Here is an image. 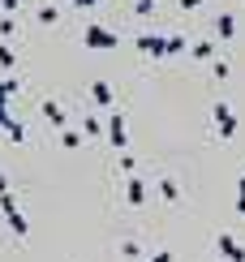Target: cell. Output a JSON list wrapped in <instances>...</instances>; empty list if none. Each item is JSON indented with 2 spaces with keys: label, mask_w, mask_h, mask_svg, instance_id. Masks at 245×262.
Wrapping results in <instances>:
<instances>
[{
  "label": "cell",
  "mask_w": 245,
  "mask_h": 262,
  "mask_svg": "<svg viewBox=\"0 0 245 262\" xmlns=\"http://www.w3.org/2000/svg\"><path fill=\"white\" fill-rule=\"evenodd\" d=\"M0 211H5V220H9V228H13V236H26V232H30V224H26V215L17 211L13 193H0Z\"/></svg>",
  "instance_id": "obj_1"
},
{
  "label": "cell",
  "mask_w": 245,
  "mask_h": 262,
  "mask_svg": "<svg viewBox=\"0 0 245 262\" xmlns=\"http://www.w3.org/2000/svg\"><path fill=\"white\" fill-rule=\"evenodd\" d=\"M108 142H112L116 150H125L129 146V125H125V112H108Z\"/></svg>",
  "instance_id": "obj_2"
},
{
  "label": "cell",
  "mask_w": 245,
  "mask_h": 262,
  "mask_svg": "<svg viewBox=\"0 0 245 262\" xmlns=\"http://www.w3.org/2000/svg\"><path fill=\"white\" fill-rule=\"evenodd\" d=\"M82 39H86V48H99V52H108V48H116V43H120L108 26H95V21L82 30Z\"/></svg>",
  "instance_id": "obj_3"
},
{
  "label": "cell",
  "mask_w": 245,
  "mask_h": 262,
  "mask_svg": "<svg viewBox=\"0 0 245 262\" xmlns=\"http://www.w3.org/2000/svg\"><path fill=\"white\" fill-rule=\"evenodd\" d=\"M211 116H215L219 138H237V116H232V107H228V103H215V107H211Z\"/></svg>",
  "instance_id": "obj_4"
},
{
  "label": "cell",
  "mask_w": 245,
  "mask_h": 262,
  "mask_svg": "<svg viewBox=\"0 0 245 262\" xmlns=\"http://www.w3.org/2000/svg\"><path fill=\"white\" fill-rule=\"evenodd\" d=\"M91 103H95V107H104V112H112V103H116L112 86H108V82H91Z\"/></svg>",
  "instance_id": "obj_5"
},
{
  "label": "cell",
  "mask_w": 245,
  "mask_h": 262,
  "mask_svg": "<svg viewBox=\"0 0 245 262\" xmlns=\"http://www.w3.org/2000/svg\"><path fill=\"white\" fill-rule=\"evenodd\" d=\"M125 202H129V206H142V202H147V181H142V177H125Z\"/></svg>",
  "instance_id": "obj_6"
},
{
  "label": "cell",
  "mask_w": 245,
  "mask_h": 262,
  "mask_svg": "<svg viewBox=\"0 0 245 262\" xmlns=\"http://www.w3.org/2000/svg\"><path fill=\"white\" fill-rule=\"evenodd\" d=\"M215 249H219V258H228V262H245V249L232 241L228 232H224V236H215Z\"/></svg>",
  "instance_id": "obj_7"
},
{
  "label": "cell",
  "mask_w": 245,
  "mask_h": 262,
  "mask_svg": "<svg viewBox=\"0 0 245 262\" xmlns=\"http://www.w3.org/2000/svg\"><path fill=\"white\" fill-rule=\"evenodd\" d=\"M43 116H48V125H56V129H65V121H69L56 99H43Z\"/></svg>",
  "instance_id": "obj_8"
},
{
  "label": "cell",
  "mask_w": 245,
  "mask_h": 262,
  "mask_svg": "<svg viewBox=\"0 0 245 262\" xmlns=\"http://www.w3.org/2000/svg\"><path fill=\"white\" fill-rule=\"evenodd\" d=\"M232 35H237V17H232V13H219V17H215V39L228 43Z\"/></svg>",
  "instance_id": "obj_9"
},
{
  "label": "cell",
  "mask_w": 245,
  "mask_h": 262,
  "mask_svg": "<svg viewBox=\"0 0 245 262\" xmlns=\"http://www.w3.org/2000/svg\"><path fill=\"white\" fill-rule=\"evenodd\" d=\"M159 198H164V202H181V185H176L172 177H164V181H159Z\"/></svg>",
  "instance_id": "obj_10"
},
{
  "label": "cell",
  "mask_w": 245,
  "mask_h": 262,
  "mask_svg": "<svg viewBox=\"0 0 245 262\" xmlns=\"http://www.w3.org/2000/svg\"><path fill=\"white\" fill-rule=\"evenodd\" d=\"M60 146H65V150H77V146H82V134H73V129H60Z\"/></svg>",
  "instance_id": "obj_11"
},
{
  "label": "cell",
  "mask_w": 245,
  "mask_h": 262,
  "mask_svg": "<svg viewBox=\"0 0 245 262\" xmlns=\"http://www.w3.org/2000/svg\"><path fill=\"white\" fill-rule=\"evenodd\" d=\"M194 56H198V60H211V56H215V43H211V39L194 43Z\"/></svg>",
  "instance_id": "obj_12"
},
{
  "label": "cell",
  "mask_w": 245,
  "mask_h": 262,
  "mask_svg": "<svg viewBox=\"0 0 245 262\" xmlns=\"http://www.w3.org/2000/svg\"><path fill=\"white\" fill-rule=\"evenodd\" d=\"M17 91H22V82L17 78H5V82H0V103H5L9 95H17Z\"/></svg>",
  "instance_id": "obj_13"
},
{
  "label": "cell",
  "mask_w": 245,
  "mask_h": 262,
  "mask_svg": "<svg viewBox=\"0 0 245 262\" xmlns=\"http://www.w3.org/2000/svg\"><path fill=\"white\" fill-rule=\"evenodd\" d=\"M5 134H9V142H26V129H22L17 121H9V125H5Z\"/></svg>",
  "instance_id": "obj_14"
},
{
  "label": "cell",
  "mask_w": 245,
  "mask_h": 262,
  "mask_svg": "<svg viewBox=\"0 0 245 262\" xmlns=\"http://www.w3.org/2000/svg\"><path fill=\"white\" fill-rule=\"evenodd\" d=\"M120 258H142V245L138 241H120Z\"/></svg>",
  "instance_id": "obj_15"
},
{
  "label": "cell",
  "mask_w": 245,
  "mask_h": 262,
  "mask_svg": "<svg viewBox=\"0 0 245 262\" xmlns=\"http://www.w3.org/2000/svg\"><path fill=\"white\" fill-rule=\"evenodd\" d=\"M0 64H5V69H13V64H17V56H13V48H9V43H0Z\"/></svg>",
  "instance_id": "obj_16"
},
{
  "label": "cell",
  "mask_w": 245,
  "mask_h": 262,
  "mask_svg": "<svg viewBox=\"0 0 245 262\" xmlns=\"http://www.w3.org/2000/svg\"><path fill=\"white\" fill-rule=\"evenodd\" d=\"M56 17H60V13H56V5H43V9H39V21H43V26H52Z\"/></svg>",
  "instance_id": "obj_17"
},
{
  "label": "cell",
  "mask_w": 245,
  "mask_h": 262,
  "mask_svg": "<svg viewBox=\"0 0 245 262\" xmlns=\"http://www.w3.org/2000/svg\"><path fill=\"white\" fill-rule=\"evenodd\" d=\"M120 172H125V177H133V172H138V159L125 155V150H120Z\"/></svg>",
  "instance_id": "obj_18"
},
{
  "label": "cell",
  "mask_w": 245,
  "mask_h": 262,
  "mask_svg": "<svg viewBox=\"0 0 245 262\" xmlns=\"http://www.w3.org/2000/svg\"><path fill=\"white\" fill-rule=\"evenodd\" d=\"M211 78L224 82V78H228V60H215V64H211Z\"/></svg>",
  "instance_id": "obj_19"
},
{
  "label": "cell",
  "mask_w": 245,
  "mask_h": 262,
  "mask_svg": "<svg viewBox=\"0 0 245 262\" xmlns=\"http://www.w3.org/2000/svg\"><path fill=\"white\" fill-rule=\"evenodd\" d=\"M13 30H17V17H0V35L9 39V35H13Z\"/></svg>",
  "instance_id": "obj_20"
},
{
  "label": "cell",
  "mask_w": 245,
  "mask_h": 262,
  "mask_svg": "<svg viewBox=\"0 0 245 262\" xmlns=\"http://www.w3.org/2000/svg\"><path fill=\"white\" fill-rule=\"evenodd\" d=\"M133 13H138V17H147V13H155V0H138V5H133Z\"/></svg>",
  "instance_id": "obj_21"
},
{
  "label": "cell",
  "mask_w": 245,
  "mask_h": 262,
  "mask_svg": "<svg viewBox=\"0 0 245 262\" xmlns=\"http://www.w3.org/2000/svg\"><path fill=\"white\" fill-rule=\"evenodd\" d=\"M237 215H245V177L237 181Z\"/></svg>",
  "instance_id": "obj_22"
},
{
  "label": "cell",
  "mask_w": 245,
  "mask_h": 262,
  "mask_svg": "<svg viewBox=\"0 0 245 262\" xmlns=\"http://www.w3.org/2000/svg\"><path fill=\"white\" fill-rule=\"evenodd\" d=\"M0 5H5V13H9V17H13L17 9H22V0H0Z\"/></svg>",
  "instance_id": "obj_23"
},
{
  "label": "cell",
  "mask_w": 245,
  "mask_h": 262,
  "mask_svg": "<svg viewBox=\"0 0 245 262\" xmlns=\"http://www.w3.org/2000/svg\"><path fill=\"white\" fill-rule=\"evenodd\" d=\"M181 9H185V13H194V9H202V0H181Z\"/></svg>",
  "instance_id": "obj_24"
},
{
  "label": "cell",
  "mask_w": 245,
  "mask_h": 262,
  "mask_svg": "<svg viewBox=\"0 0 245 262\" xmlns=\"http://www.w3.org/2000/svg\"><path fill=\"white\" fill-rule=\"evenodd\" d=\"M77 9H95V5H104V0H73Z\"/></svg>",
  "instance_id": "obj_25"
},
{
  "label": "cell",
  "mask_w": 245,
  "mask_h": 262,
  "mask_svg": "<svg viewBox=\"0 0 245 262\" xmlns=\"http://www.w3.org/2000/svg\"><path fill=\"white\" fill-rule=\"evenodd\" d=\"M151 262H172V254H168V249H159V254H155Z\"/></svg>",
  "instance_id": "obj_26"
},
{
  "label": "cell",
  "mask_w": 245,
  "mask_h": 262,
  "mask_svg": "<svg viewBox=\"0 0 245 262\" xmlns=\"http://www.w3.org/2000/svg\"><path fill=\"white\" fill-rule=\"evenodd\" d=\"M9 121H13V116H9V112H5V103H0V129H5Z\"/></svg>",
  "instance_id": "obj_27"
},
{
  "label": "cell",
  "mask_w": 245,
  "mask_h": 262,
  "mask_svg": "<svg viewBox=\"0 0 245 262\" xmlns=\"http://www.w3.org/2000/svg\"><path fill=\"white\" fill-rule=\"evenodd\" d=\"M0 193H9V177H5V172H0Z\"/></svg>",
  "instance_id": "obj_28"
}]
</instances>
